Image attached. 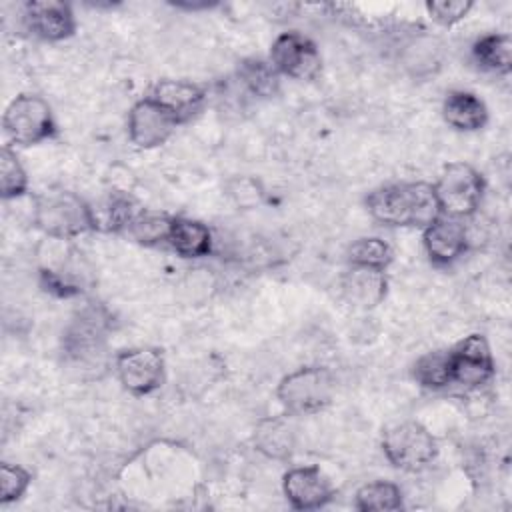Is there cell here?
Wrapping results in <instances>:
<instances>
[{"mask_svg":"<svg viewBox=\"0 0 512 512\" xmlns=\"http://www.w3.org/2000/svg\"><path fill=\"white\" fill-rule=\"evenodd\" d=\"M176 126V118L152 98L136 102L128 114V138L138 148H156L164 144Z\"/></svg>","mask_w":512,"mask_h":512,"instance_id":"obj_10","label":"cell"},{"mask_svg":"<svg viewBox=\"0 0 512 512\" xmlns=\"http://www.w3.org/2000/svg\"><path fill=\"white\" fill-rule=\"evenodd\" d=\"M106 338V316L96 308H86L72 322L64 338L66 352L78 362L98 360Z\"/></svg>","mask_w":512,"mask_h":512,"instance_id":"obj_13","label":"cell"},{"mask_svg":"<svg viewBox=\"0 0 512 512\" xmlns=\"http://www.w3.org/2000/svg\"><path fill=\"white\" fill-rule=\"evenodd\" d=\"M412 376L426 388H444L452 384L450 352L436 350L420 356L412 368Z\"/></svg>","mask_w":512,"mask_h":512,"instance_id":"obj_22","label":"cell"},{"mask_svg":"<svg viewBox=\"0 0 512 512\" xmlns=\"http://www.w3.org/2000/svg\"><path fill=\"white\" fill-rule=\"evenodd\" d=\"M370 216L388 226L426 228L440 216L434 186L428 182H400L376 188L366 196Z\"/></svg>","mask_w":512,"mask_h":512,"instance_id":"obj_1","label":"cell"},{"mask_svg":"<svg viewBox=\"0 0 512 512\" xmlns=\"http://www.w3.org/2000/svg\"><path fill=\"white\" fill-rule=\"evenodd\" d=\"M442 116L452 128L472 132V130H480L486 124L488 110L476 94L464 92V90H452L444 98Z\"/></svg>","mask_w":512,"mask_h":512,"instance_id":"obj_16","label":"cell"},{"mask_svg":"<svg viewBox=\"0 0 512 512\" xmlns=\"http://www.w3.org/2000/svg\"><path fill=\"white\" fill-rule=\"evenodd\" d=\"M434 194L440 206V214L452 218H466L476 212L484 182L482 176L466 162H452L440 172Z\"/></svg>","mask_w":512,"mask_h":512,"instance_id":"obj_5","label":"cell"},{"mask_svg":"<svg viewBox=\"0 0 512 512\" xmlns=\"http://www.w3.org/2000/svg\"><path fill=\"white\" fill-rule=\"evenodd\" d=\"M168 244L184 258H200L212 250V234L206 224L190 218H174Z\"/></svg>","mask_w":512,"mask_h":512,"instance_id":"obj_19","label":"cell"},{"mask_svg":"<svg viewBox=\"0 0 512 512\" xmlns=\"http://www.w3.org/2000/svg\"><path fill=\"white\" fill-rule=\"evenodd\" d=\"M30 480L32 478H30L28 470H24L18 464L4 462L0 466V502L8 504V502L18 500L26 492Z\"/></svg>","mask_w":512,"mask_h":512,"instance_id":"obj_27","label":"cell"},{"mask_svg":"<svg viewBox=\"0 0 512 512\" xmlns=\"http://www.w3.org/2000/svg\"><path fill=\"white\" fill-rule=\"evenodd\" d=\"M342 292L348 298V302L356 306H376L386 294L384 270L352 266V270L346 272V276L342 278Z\"/></svg>","mask_w":512,"mask_h":512,"instance_id":"obj_17","label":"cell"},{"mask_svg":"<svg viewBox=\"0 0 512 512\" xmlns=\"http://www.w3.org/2000/svg\"><path fill=\"white\" fill-rule=\"evenodd\" d=\"M276 394L290 414H312L330 404L334 378L320 366L298 368L280 380Z\"/></svg>","mask_w":512,"mask_h":512,"instance_id":"obj_3","label":"cell"},{"mask_svg":"<svg viewBox=\"0 0 512 512\" xmlns=\"http://www.w3.org/2000/svg\"><path fill=\"white\" fill-rule=\"evenodd\" d=\"M34 224L56 240H68L98 228L94 210L78 194L64 188H50L34 198Z\"/></svg>","mask_w":512,"mask_h":512,"instance_id":"obj_2","label":"cell"},{"mask_svg":"<svg viewBox=\"0 0 512 512\" xmlns=\"http://www.w3.org/2000/svg\"><path fill=\"white\" fill-rule=\"evenodd\" d=\"M116 374L120 384L136 394H150L162 384L164 356L158 348H132L116 356Z\"/></svg>","mask_w":512,"mask_h":512,"instance_id":"obj_8","label":"cell"},{"mask_svg":"<svg viewBox=\"0 0 512 512\" xmlns=\"http://www.w3.org/2000/svg\"><path fill=\"white\" fill-rule=\"evenodd\" d=\"M2 126L8 140L20 146L40 144L56 132L48 102L36 94L16 96L4 112Z\"/></svg>","mask_w":512,"mask_h":512,"instance_id":"obj_6","label":"cell"},{"mask_svg":"<svg viewBox=\"0 0 512 512\" xmlns=\"http://www.w3.org/2000/svg\"><path fill=\"white\" fill-rule=\"evenodd\" d=\"M148 98L168 110L178 124L196 116L204 106V90L186 80H160Z\"/></svg>","mask_w":512,"mask_h":512,"instance_id":"obj_15","label":"cell"},{"mask_svg":"<svg viewBox=\"0 0 512 512\" xmlns=\"http://www.w3.org/2000/svg\"><path fill=\"white\" fill-rule=\"evenodd\" d=\"M270 62L276 72L294 80H314L322 70L316 44L298 32H286L274 40Z\"/></svg>","mask_w":512,"mask_h":512,"instance_id":"obj_7","label":"cell"},{"mask_svg":"<svg viewBox=\"0 0 512 512\" xmlns=\"http://www.w3.org/2000/svg\"><path fill=\"white\" fill-rule=\"evenodd\" d=\"M24 20L30 32L50 42L64 40L76 30V18L72 14V8L58 0L28 2L24 6Z\"/></svg>","mask_w":512,"mask_h":512,"instance_id":"obj_12","label":"cell"},{"mask_svg":"<svg viewBox=\"0 0 512 512\" xmlns=\"http://www.w3.org/2000/svg\"><path fill=\"white\" fill-rule=\"evenodd\" d=\"M468 238L460 218L440 214L432 224L424 228V248L432 262L450 264L466 250Z\"/></svg>","mask_w":512,"mask_h":512,"instance_id":"obj_14","label":"cell"},{"mask_svg":"<svg viewBox=\"0 0 512 512\" xmlns=\"http://www.w3.org/2000/svg\"><path fill=\"white\" fill-rule=\"evenodd\" d=\"M172 220L174 218H170L166 214H158V212H138L130 220L126 230L136 242L154 246L160 242H168Z\"/></svg>","mask_w":512,"mask_h":512,"instance_id":"obj_23","label":"cell"},{"mask_svg":"<svg viewBox=\"0 0 512 512\" xmlns=\"http://www.w3.org/2000/svg\"><path fill=\"white\" fill-rule=\"evenodd\" d=\"M452 382L478 388L494 376V358L484 336L470 334L450 350Z\"/></svg>","mask_w":512,"mask_h":512,"instance_id":"obj_9","label":"cell"},{"mask_svg":"<svg viewBox=\"0 0 512 512\" xmlns=\"http://www.w3.org/2000/svg\"><path fill=\"white\" fill-rule=\"evenodd\" d=\"M254 444L268 458H288L296 446V430L286 418H266L254 430Z\"/></svg>","mask_w":512,"mask_h":512,"instance_id":"obj_18","label":"cell"},{"mask_svg":"<svg viewBox=\"0 0 512 512\" xmlns=\"http://www.w3.org/2000/svg\"><path fill=\"white\" fill-rule=\"evenodd\" d=\"M240 80L256 96H272L278 88V72L272 64L248 60L240 66Z\"/></svg>","mask_w":512,"mask_h":512,"instance_id":"obj_26","label":"cell"},{"mask_svg":"<svg viewBox=\"0 0 512 512\" xmlns=\"http://www.w3.org/2000/svg\"><path fill=\"white\" fill-rule=\"evenodd\" d=\"M382 452L400 470L416 472L426 468L438 452L434 436L418 422H398L384 430Z\"/></svg>","mask_w":512,"mask_h":512,"instance_id":"obj_4","label":"cell"},{"mask_svg":"<svg viewBox=\"0 0 512 512\" xmlns=\"http://www.w3.org/2000/svg\"><path fill=\"white\" fill-rule=\"evenodd\" d=\"M356 508L362 512H390L402 508V492L388 480L364 484L356 492Z\"/></svg>","mask_w":512,"mask_h":512,"instance_id":"obj_21","label":"cell"},{"mask_svg":"<svg viewBox=\"0 0 512 512\" xmlns=\"http://www.w3.org/2000/svg\"><path fill=\"white\" fill-rule=\"evenodd\" d=\"M392 260L390 246L380 238H358L348 248V262L360 268L384 270Z\"/></svg>","mask_w":512,"mask_h":512,"instance_id":"obj_24","label":"cell"},{"mask_svg":"<svg viewBox=\"0 0 512 512\" xmlns=\"http://www.w3.org/2000/svg\"><path fill=\"white\" fill-rule=\"evenodd\" d=\"M426 10L432 20H436L442 26H452L468 16L472 10V2L468 0H436L428 2Z\"/></svg>","mask_w":512,"mask_h":512,"instance_id":"obj_28","label":"cell"},{"mask_svg":"<svg viewBox=\"0 0 512 512\" xmlns=\"http://www.w3.org/2000/svg\"><path fill=\"white\" fill-rule=\"evenodd\" d=\"M472 54L482 68L508 74L512 68V40L508 34H486L474 42Z\"/></svg>","mask_w":512,"mask_h":512,"instance_id":"obj_20","label":"cell"},{"mask_svg":"<svg viewBox=\"0 0 512 512\" xmlns=\"http://www.w3.org/2000/svg\"><path fill=\"white\" fill-rule=\"evenodd\" d=\"M282 490L296 510H318L332 498V486L316 466L288 470L282 480Z\"/></svg>","mask_w":512,"mask_h":512,"instance_id":"obj_11","label":"cell"},{"mask_svg":"<svg viewBox=\"0 0 512 512\" xmlns=\"http://www.w3.org/2000/svg\"><path fill=\"white\" fill-rule=\"evenodd\" d=\"M28 188V176L22 168L18 156L4 146L0 152V192L2 198H16Z\"/></svg>","mask_w":512,"mask_h":512,"instance_id":"obj_25","label":"cell"}]
</instances>
